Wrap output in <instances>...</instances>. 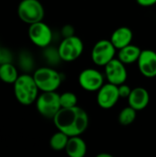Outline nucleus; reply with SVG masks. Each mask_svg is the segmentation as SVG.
<instances>
[{
	"mask_svg": "<svg viewBox=\"0 0 156 157\" xmlns=\"http://www.w3.org/2000/svg\"><path fill=\"white\" fill-rule=\"evenodd\" d=\"M52 121L57 130L64 132L69 137L81 135L89 125L87 112L78 106L62 108Z\"/></svg>",
	"mask_w": 156,
	"mask_h": 157,
	"instance_id": "nucleus-1",
	"label": "nucleus"
},
{
	"mask_svg": "<svg viewBox=\"0 0 156 157\" xmlns=\"http://www.w3.org/2000/svg\"><path fill=\"white\" fill-rule=\"evenodd\" d=\"M14 86V94L16 99L24 106L31 105L36 102L39 97V87L33 75L24 74L17 77Z\"/></svg>",
	"mask_w": 156,
	"mask_h": 157,
	"instance_id": "nucleus-2",
	"label": "nucleus"
},
{
	"mask_svg": "<svg viewBox=\"0 0 156 157\" xmlns=\"http://www.w3.org/2000/svg\"><path fill=\"white\" fill-rule=\"evenodd\" d=\"M34 80L41 92L56 91L62 84V75L51 67L38 68L33 75Z\"/></svg>",
	"mask_w": 156,
	"mask_h": 157,
	"instance_id": "nucleus-3",
	"label": "nucleus"
},
{
	"mask_svg": "<svg viewBox=\"0 0 156 157\" xmlns=\"http://www.w3.org/2000/svg\"><path fill=\"white\" fill-rule=\"evenodd\" d=\"M44 15V7L39 0H21L17 6L19 19L29 25L42 21Z\"/></svg>",
	"mask_w": 156,
	"mask_h": 157,
	"instance_id": "nucleus-4",
	"label": "nucleus"
},
{
	"mask_svg": "<svg viewBox=\"0 0 156 157\" xmlns=\"http://www.w3.org/2000/svg\"><path fill=\"white\" fill-rule=\"evenodd\" d=\"M36 109L42 117L53 119L62 109L60 95L56 91L42 92L36 100Z\"/></svg>",
	"mask_w": 156,
	"mask_h": 157,
	"instance_id": "nucleus-5",
	"label": "nucleus"
},
{
	"mask_svg": "<svg viewBox=\"0 0 156 157\" xmlns=\"http://www.w3.org/2000/svg\"><path fill=\"white\" fill-rule=\"evenodd\" d=\"M57 51L61 60L64 62H73L82 55L84 52V43L79 37L73 35L63 38Z\"/></svg>",
	"mask_w": 156,
	"mask_h": 157,
	"instance_id": "nucleus-6",
	"label": "nucleus"
},
{
	"mask_svg": "<svg viewBox=\"0 0 156 157\" xmlns=\"http://www.w3.org/2000/svg\"><path fill=\"white\" fill-rule=\"evenodd\" d=\"M117 51L118 50L115 48L110 40H100L96 42L92 49V61L97 66H105L115 58Z\"/></svg>",
	"mask_w": 156,
	"mask_h": 157,
	"instance_id": "nucleus-7",
	"label": "nucleus"
},
{
	"mask_svg": "<svg viewBox=\"0 0 156 157\" xmlns=\"http://www.w3.org/2000/svg\"><path fill=\"white\" fill-rule=\"evenodd\" d=\"M29 38L30 41L40 48L48 47L52 40V31L51 28L43 21H39L29 25Z\"/></svg>",
	"mask_w": 156,
	"mask_h": 157,
	"instance_id": "nucleus-8",
	"label": "nucleus"
},
{
	"mask_svg": "<svg viewBox=\"0 0 156 157\" xmlns=\"http://www.w3.org/2000/svg\"><path fill=\"white\" fill-rule=\"evenodd\" d=\"M78 83L84 90L96 92L104 85V75L97 69L86 68L79 74Z\"/></svg>",
	"mask_w": 156,
	"mask_h": 157,
	"instance_id": "nucleus-9",
	"label": "nucleus"
},
{
	"mask_svg": "<svg viewBox=\"0 0 156 157\" xmlns=\"http://www.w3.org/2000/svg\"><path fill=\"white\" fill-rule=\"evenodd\" d=\"M125 65L126 64L123 63L119 58H114L104 66L105 76L107 77L108 83L120 86L126 82L128 78V72Z\"/></svg>",
	"mask_w": 156,
	"mask_h": 157,
	"instance_id": "nucleus-10",
	"label": "nucleus"
},
{
	"mask_svg": "<svg viewBox=\"0 0 156 157\" xmlns=\"http://www.w3.org/2000/svg\"><path fill=\"white\" fill-rule=\"evenodd\" d=\"M120 98L118 86L111 83L104 84L99 88L97 95V102L103 109H112L118 103Z\"/></svg>",
	"mask_w": 156,
	"mask_h": 157,
	"instance_id": "nucleus-11",
	"label": "nucleus"
},
{
	"mask_svg": "<svg viewBox=\"0 0 156 157\" xmlns=\"http://www.w3.org/2000/svg\"><path fill=\"white\" fill-rule=\"evenodd\" d=\"M141 74L146 78L156 77V52L143 50L137 61Z\"/></svg>",
	"mask_w": 156,
	"mask_h": 157,
	"instance_id": "nucleus-12",
	"label": "nucleus"
},
{
	"mask_svg": "<svg viewBox=\"0 0 156 157\" xmlns=\"http://www.w3.org/2000/svg\"><path fill=\"white\" fill-rule=\"evenodd\" d=\"M129 106L140 111L147 108L150 102V94L144 87H135L131 90L128 98Z\"/></svg>",
	"mask_w": 156,
	"mask_h": 157,
	"instance_id": "nucleus-13",
	"label": "nucleus"
},
{
	"mask_svg": "<svg viewBox=\"0 0 156 157\" xmlns=\"http://www.w3.org/2000/svg\"><path fill=\"white\" fill-rule=\"evenodd\" d=\"M133 39V32L128 27H120L114 30L111 35L110 40L115 46V48L119 51L120 49L129 45L131 43Z\"/></svg>",
	"mask_w": 156,
	"mask_h": 157,
	"instance_id": "nucleus-14",
	"label": "nucleus"
},
{
	"mask_svg": "<svg viewBox=\"0 0 156 157\" xmlns=\"http://www.w3.org/2000/svg\"><path fill=\"white\" fill-rule=\"evenodd\" d=\"M86 144L80 135L69 137L65 152L70 157H84L86 154Z\"/></svg>",
	"mask_w": 156,
	"mask_h": 157,
	"instance_id": "nucleus-15",
	"label": "nucleus"
},
{
	"mask_svg": "<svg viewBox=\"0 0 156 157\" xmlns=\"http://www.w3.org/2000/svg\"><path fill=\"white\" fill-rule=\"evenodd\" d=\"M141 52L142 50L138 46L131 43L119 50L118 58L126 65L131 64L133 63H137Z\"/></svg>",
	"mask_w": 156,
	"mask_h": 157,
	"instance_id": "nucleus-16",
	"label": "nucleus"
},
{
	"mask_svg": "<svg viewBox=\"0 0 156 157\" xmlns=\"http://www.w3.org/2000/svg\"><path fill=\"white\" fill-rule=\"evenodd\" d=\"M17 69L12 63L0 64V80L6 84H14L18 77Z\"/></svg>",
	"mask_w": 156,
	"mask_h": 157,
	"instance_id": "nucleus-17",
	"label": "nucleus"
},
{
	"mask_svg": "<svg viewBox=\"0 0 156 157\" xmlns=\"http://www.w3.org/2000/svg\"><path fill=\"white\" fill-rule=\"evenodd\" d=\"M68 140H69V136L67 134H65L64 132L61 131H58L57 132L52 134V136L50 139L49 144L52 150L56 152H60V151L65 150Z\"/></svg>",
	"mask_w": 156,
	"mask_h": 157,
	"instance_id": "nucleus-18",
	"label": "nucleus"
},
{
	"mask_svg": "<svg viewBox=\"0 0 156 157\" xmlns=\"http://www.w3.org/2000/svg\"><path fill=\"white\" fill-rule=\"evenodd\" d=\"M136 112H137V110H135L131 106L124 108L119 114V117H118L119 122L123 126L131 125L136 120V116H137Z\"/></svg>",
	"mask_w": 156,
	"mask_h": 157,
	"instance_id": "nucleus-19",
	"label": "nucleus"
},
{
	"mask_svg": "<svg viewBox=\"0 0 156 157\" xmlns=\"http://www.w3.org/2000/svg\"><path fill=\"white\" fill-rule=\"evenodd\" d=\"M62 108H72L77 106V97L73 92H64L60 95Z\"/></svg>",
	"mask_w": 156,
	"mask_h": 157,
	"instance_id": "nucleus-20",
	"label": "nucleus"
},
{
	"mask_svg": "<svg viewBox=\"0 0 156 157\" xmlns=\"http://www.w3.org/2000/svg\"><path fill=\"white\" fill-rule=\"evenodd\" d=\"M118 87H119V94H120V98H128L132 89L125 83L118 86Z\"/></svg>",
	"mask_w": 156,
	"mask_h": 157,
	"instance_id": "nucleus-21",
	"label": "nucleus"
},
{
	"mask_svg": "<svg viewBox=\"0 0 156 157\" xmlns=\"http://www.w3.org/2000/svg\"><path fill=\"white\" fill-rule=\"evenodd\" d=\"M6 63H12V55L8 50L2 49L1 55H0V64Z\"/></svg>",
	"mask_w": 156,
	"mask_h": 157,
	"instance_id": "nucleus-22",
	"label": "nucleus"
},
{
	"mask_svg": "<svg viewBox=\"0 0 156 157\" xmlns=\"http://www.w3.org/2000/svg\"><path fill=\"white\" fill-rule=\"evenodd\" d=\"M74 29L71 25H65L63 28V29H62V34H63V38H66V37H70V36L74 35Z\"/></svg>",
	"mask_w": 156,
	"mask_h": 157,
	"instance_id": "nucleus-23",
	"label": "nucleus"
},
{
	"mask_svg": "<svg viewBox=\"0 0 156 157\" xmlns=\"http://www.w3.org/2000/svg\"><path fill=\"white\" fill-rule=\"evenodd\" d=\"M137 4L143 7H149L153 6L156 4V0H136Z\"/></svg>",
	"mask_w": 156,
	"mask_h": 157,
	"instance_id": "nucleus-24",
	"label": "nucleus"
},
{
	"mask_svg": "<svg viewBox=\"0 0 156 157\" xmlns=\"http://www.w3.org/2000/svg\"><path fill=\"white\" fill-rule=\"evenodd\" d=\"M96 157H113L112 155H109V154H107V153H101V154H98L97 155Z\"/></svg>",
	"mask_w": 156,
	"mask_h": 157,
	"instance_id": "nucleus-25",
	"label": "nucleus"
},
{
	"mask_svg": "<svg viewBox=\"0 0 156 157\" xmlns=\"http://www.w3.org/2000/svg\"><path fill=\"white\" fill-rule=\"evenodd\" d=\"M1 51H2V49L0 48V55H1Z\"/></svg>",
	"mask_w": 156,
	"mask_h": 157,
	"instance_id": "nucleus-26",
	"label": "nucleus"
}]
</instances>
